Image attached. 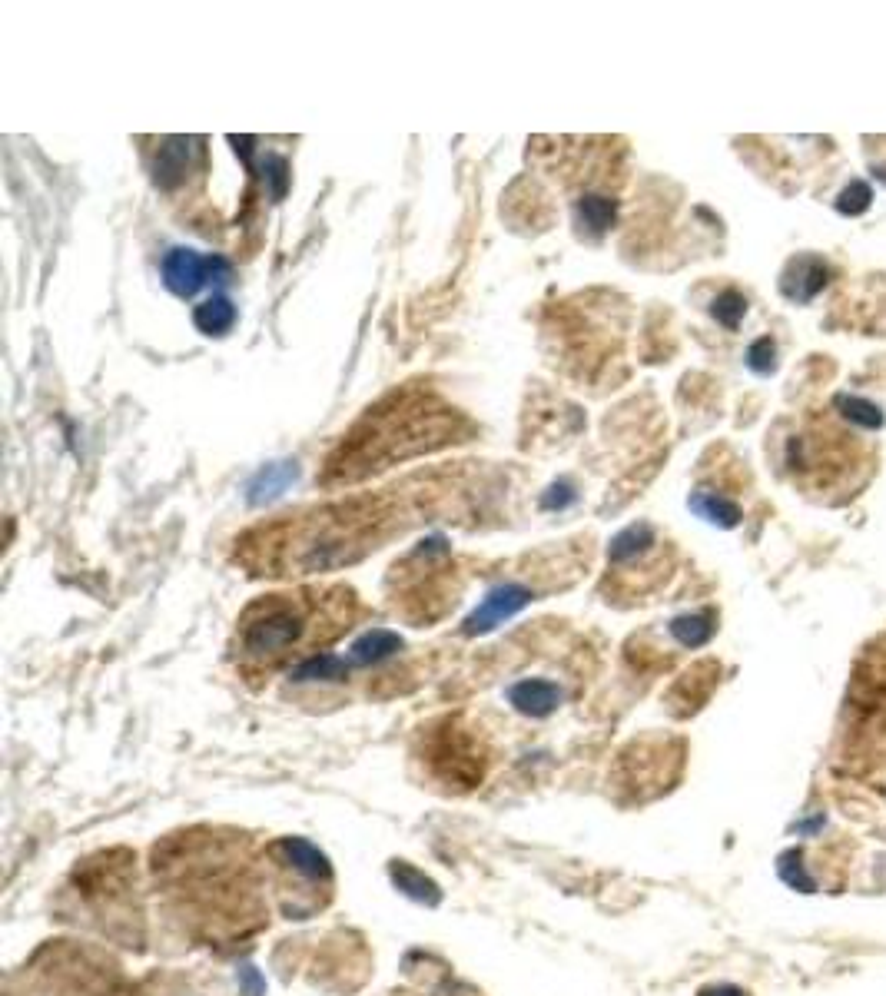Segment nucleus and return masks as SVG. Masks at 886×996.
Returning a JSON list of instances; mask_svg holds the SVG:
<instances>
[{"instance_id": "1", "label": "nucleus", "mask_w": 886, "mask_h": 996, "mask_svg": "<svg viewBox=\"0 0 886 996\" xmlns=\"http://www.w3.org/2000/svg\"><path fill=\"white\" fill-rule=\"evenodd\" d=\"M336 591H299V595H269L246 608L239 618V658L246 664H276L299 648L316 625L319 611L336 605Z\"/></svg>"}, {"instance_id": "2", "label": "nucleus", "mask_w": 886, "mask_h": 996, "mask_svg": "<svg viewBox=\"0 0 886 996\" xmlns=\"http://www.w3.org/2000/svg\"><path fill=\"white\" fill-rule=\"evenodd\" d=\"M163 286L173 296H196L206 283H226L229 263L223 256H200L190 246H173L163 256Z\"/></svg>"}, {"instance_id": "3", "label": "nucleus", "mask_w": 886, "mask_h": 996, "mask_svg": "<svg viewBox=\"0 0 886 996\" xmlns=\"http://www.w3.org/2000/svg\"><path fill=\"white\" fill-rule=\"evenodd\" d=\"M535 601V595L525 588V585H515V581H502V585H495L488 595L482 598V605H478L472 615L465 618V635H488L492 628L498 625H505L508 618H515L521 608L531 605Z\"/></svg>"}, {"instance_id": "4", "label": "nucleus", "mask_w": 886, "mask_h": 996, "mask_svg": "<svg viewBox=\"0 0 886 996\" xmlns=\"http://www.w3.org/2000/svg\"><path fill=\"white\" fill-rule=\"evenodd\" d=\"M200 143L196 137H166L163 147L156 150V163H153V180L163 190H173L176 183L186 180V173L193 170V160L200 157Z\"/></svg>"}, {"instance_id": "5", "label": "nucleus", "mask_w": 886, "mask_h": 996, "mask_svg": "<svg viewBox=\"0 0 886 996\" xmlns=\"http://www.w3.org/2000/svg\"><path fill=\"white\" fill-rule=\"evenodd\" d=\"M830 269L820 256H797L794 263L784 269V279H780V293L794 303H810L813 296L820 293L823 283H827Z\"/></svg>"}, {"instance_id": "6", "label": "nucleus", "mask_w": 886, "mask_h": 996, "mask_svg": "<svg viewBox=\"0 0 886 996\" xmlns=\"http://www.w3.org/2000/svg\"><path fill=\"white\" fill-rule=\"evenodd\" d=\"M508 704H512L515 711L528 714V718H548L551 711H558L561 688L555 681H545V678L515 681L512 688H508Z\"/></svg>"}, {"instance_id": "7", "label": "nucleus", "mask_w": 886, "mask_h": 996, "mask_svg": "<svg viewBox=\"0 0 886 996\" xmlns=\"http://www.w3.org/2000/svg\"><path fill=\"white\" fill-rule=\"evenodd\" d=\"M279 854L286 857V864L296 870V874H302L306 880H322V884H329L332 880V867H329V857L322 854V850L316 844H309V840H302V837H283L276 844Z\"/></svg>"}, {"instance_id": "8", "label": "nucleus", "mask_w": 886, "mask_h": 996, "mask_svg": "<svg viewBox=\"0 0 886 996\" xmlns=\"http://www.w3.org/2000/svg\"><path fill=\"white\" fill-rule=\"evenodd\" d=\"M389 877H392V884L399 887L409 900H419V904H429V907H439L442 904L439 884H435L432 877H425L422 870H415L412 864H405V860H392V864H389Z\"/></svg>"}, {"instance_id": "9", "label": "nucleus", "mask_w": 886, "mask_h": 996, "mask_svg": "<svg viewBox=\"0 0 886 996\" xmlns=\"http://www.w3.org/2000/svg\"><path fill=\"white\" fill-rule=\"evenodd\" d=\"M296 462H273V465H266V469H259L253 475V482H249V502L253 505H263V502H273V498L283 495L289 485L296 482Z\"/></svg>"}, {"instance_id": "10", "label": "nucleus", "mask_w": 886, "mask_h": 996, "mask_svg": "<svg viewBox=\"0 0 886 996\" xmlns=\"http://www.w3.org/2000/svg\"><path fill=\"white\" fill-rule=\"evenodd\" d=\"M402 648V638L389 628H372L362 638H356L349 645V661L352 664H379L385 658H392L395 651Z\"/></svg>"}, {"instance_id": "11", "label": "nucleus", "mask_w": 886, "mask_h": 996, "mask_svg": "<svg viewBox=\"0 0 886 996\" xmlns=\"http://www.w3.org/2000/svg\"><path fill=\"white\" fill-rule=\"evenodd\" d=\"M193 323H196V329L203 332V336H226V332L233 329V323H236V306H233V299H226V296H210L203 306H196Z\"/></svg>"}, {"instance_id": "12", "label": "nucleus", "mask_w": 886, "mask_h": 996, "mask_svg": "<svg viewBox=\"0 0 886 996\" xmlns=\"http://www.w3.org/2000/svg\"><path fill=\"white\" fill-rule=\"evenodd\" d=\"M349 668H352L349 658L319 651V655H309L306 661H299L289 678L293 681H339V678H346Z\"/></svg>"}, {"instance_id": "13", "label": "nucleus", "mask_w": 886, "mask_h": 996, "mask_svg": "<svg viewBox=\"0 0 886 996\" xmlns=\"http://www.w3.org/2000/svg\"><path fill=\"white\" fill-rule=\"evenodd\" d=\"M714 615L711 611H694V615H681L671 621V635L677 638V645L684 648H701L711 641L714 635Z\"/></svg>"}, {"instance_id": "14", "label": "nucleus", "mask_w": 886, "mask_h": 996, "mask_svg": "<svg viewBox=\"0 0 886 996\" xmlns=\"http://www.w3.org/2000/svg\"><path fill=\"white\" fill-rule=\"evenodd\" d=\"M691 512H697L701 518H707V522H714V525H721V528H734L740 522V508L734 502H727L724 495H714V492H694L691 495Z\"/></svg>"}, {"instance_id": "15", "label": "nucleus", "mask_w": 886, "mask_h": 996, "mask_svg": "<svg viewBox=\"0 0 886 996\" xmlns=\"http://www.w3.org/2000/svg\"><path fill=\"white\" fill-rule=\"evenodd\" d=\"M618 216V203L604 193H588L578 200V223L588 226L591 233H604Z\"/></svg>"}, {"instance_id": "16", "label": "nucleus", "mask_w": 886, "mask_h": 996, "mask_svg": "<svg viewBox=\"0 0 886 996\" xmlns=\"http://www.w3.org/2000/svg\"><path fill=\"white\" fill-rule=\"evenodd\" d=\"M654 545V532L648 525H628L624 532L611 538V562H631V558L644 555Z\"/></svg>"}, {"instance_id": "17", "label": "nucleus", "mask_w": 886, "mask_h": 996, "mask_svg": "<svg viewBox=\"0 0 886 996\" xmlns=\"http://www.w3.org/2000/svg\"><path fill=\"white\" fill-rule=\"evenodd\" d=\"M711 313H714V319L724 329H737L740 323H744V316H747V299L740 296L737 289H727V293H721V296L714 299Z\"/></svg>"}, {"instance_id": "18", "label": "nucleus", "mask_w": 886, "mask_h": 996, "mask_svg": "<svg viewBox=\"0 0 886 996\" xmlns=\"http://www.w3.org/2000/svg\"><path fill=\"white\" fill-rule=\"evenodd\" d=\"M837 409L847 415L850 422H857L863 425V429H880L883 425V412L877 406H870V402H863V399H853V396H840L837 399Z\"/></svg>"}, {"instance_id": "19", "label": "nucleus", "mask_w": 886, "mask_h": 996, "mask_svg": "<svg viewBox=\"0 0 886 996\" xmlns=\"http://www.w3.org/2000/svg\"><path fill=\"white\" fill-rule=\"evenodd\" d=\"M747 366L757 372V376H770L777 369V349L770 339H757L754 346L747 349Z\"/></svg>"}, {"instance_id": "20", "label": "nucleus", "mask_w": 886, "mask_h": 996, "mask_svg": "<svg viewBox=\"0 0 886 996\" xmlns=\"http://www.w3.org/2000/svg\"><path fill=\"white\" fill-rule=\"evenodd\" d=\"M870 200H873V193H870V186H867V183H850L847 190H843L840 200H837V210H840L843 216H857V213L867 210Z\"/></svg>"}, {"instance_id": "21", "label": "nucleus", "mask_w": 886, "mask_h": 996, "mask_svg": "<svg viewBox=\"0 0 886 996\" xmlns=\"http://www.w3.org/2000/svg\"><path fill=\"white\" fill-rule=\"evenodd\" d=\"M575 502V492H571V485L568 482H558V485H551V489L541 495V508H565Z\"/></svg>"}, {"instance_id": "22", "label": "nucleus", "mask_w": 886, "mask_h": 996, "mask_svg": "<svg viewBox=\"0 0 886 996\" xmlns=\"http://www.w3.org/2000/svg\"><path fill=\"white\" fill-rule=\"evenodd\" d=\"M239 983H243V993L246 996H263L266 993V980H263V973H259L256 967H239Z\"/></svg>"}, {"instance_id": "23", "label": "nucleus", "mask_w": 886, "mask_h": 996, "mask_svg": "<svg viewBox=\"0 0 886 996\" xmlns=\"http://www.w3.org/2000/svg\"><path fill=\"white\" fill-rule=\"evenodd\" d=\"M697 996H747L740 987H731V983H717V987H704Z\"/></svg>"}]
</instances>
